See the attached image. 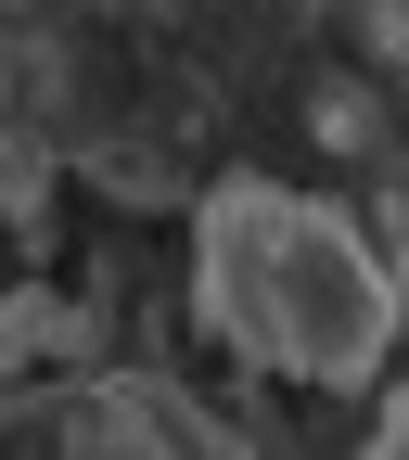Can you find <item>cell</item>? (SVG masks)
Returning a JSON list of instances; mask_svg holds the SVG:
<instances>
[{"mask_svg":"<svg viewBox=\"0 0 409 460\" xmlns=\"http://www.w3.org/2000/svg\"><path fill=\"white\" fill-rule=\"evenodd\" d=\"M192 320L269 384L359 396L396 358V256L371 243L333 192L281 180V166H218L192 192Z\"/></svg>","mask_w":409,"mask_h":460,"instance_id":"7a4b0ae2","label":"cell"},{"mask_svg":"<svg viewBox=\"0 0 409 460\" xmlns=\"http://www.w3.org/2000/svg\"><path fill=\"white\" fill-rule=\"evenodd\" d=\"M0 166H77L154 205L244 166V115L218 102L166 0H0Z\"/></svg>","mask_w":409,"mask_h":460,"instance_id":"6da1fadb","label":"cell"},{"mask_svg":"<svg viewBox=\"0 0 409 460\" xmlns=\"http://www.w3.org/2000/svg\"><path fill=\"white\" fill-rule=\"evenodd\" d=\"M359 460H409V410H384V435H371Z\"/></svg>","mask_w":409,"mask_h":460,"instance_id":"3957f363","label":"cell"}]
</instances>
